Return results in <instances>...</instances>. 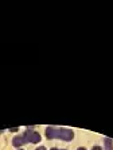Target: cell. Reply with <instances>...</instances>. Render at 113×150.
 <instances>
[{
    "label": "cell",
    "mask_w": 113,
    "mask_h": 150,
    "mask_svg": "<svg viewBox=\"0 0 113 150\" xmlns=\"http://www.w3.org/2000/svg\"><path fill=\"white\" fill-rule=\"evenodd\" d=\"M46 135H47L48 139H54V138H58V139H63V141H70L73 139V134L72 130L69 129H59V127H47L46 130Z\"/></svg>",
    "instance_id": "1"
},
{
    "label": "cell",
    "mask_w": 113,
    "mask_h": 150,
    "mask_svg": "<svg viewBox=\"0 0 113 150\" xmlns=\"http://www.w3.org/2000/svg\"><path fill=\"white\" fill-rule=\"evenodd\" d=\"M23 138L24 141H26V143L27 142H31V143H38L41 142V135L36 133V131H32V130H27L26 133L23 134Z\"/></svg>",
    "instance_id": "2"
},
{
    "label": "cell",
    "mask_w": 113,
    "mask_h": 150,
    "mask_svg": "<svg viewBox=\"0 0 113 150\" xmlns=\"http://www.w3.org/2000/svg\"><path fill=\"white\" fill-rule=\"evenodd\" d=\"M26 143V141H24L23 135L22 137H15L14 139H12V145H14L15 147H20L22 145H24Z\"/></svg>",
    "instance_id": "3"
},
{
    "label": "cell",
    "mask_w": 113,
    "mask_h": 150,
    "mask_svg": "<svg viewBox=\"0 0 113 150\" xmlns=\"http://www.w3.org/2000/svg\"><path fill=\"white\" fill-rule=\"evenodd\" d=\"M105 150H113V142L110 138H105Z\"/></svg>",
    "instance_id": "4"
},
{
    "label": "cell",
    "mask_w": 113,
    "mask_h": 150,
    "mask_svg": "<svg viewBox=\"0 0 113 150\" xmlns=\"http://www.w3.org/2000/svg\"><path fill=\"white\" fill-rule=\"evenodd\" d=\"M35 150H46V147L45 146H39V147H36Z\"/></svg>",
    "instance_id": "5"
},
{
    "label": "cell",
    "mask_w": 113,
    "mask_h": 150,
    "mask_svg": "<svg viewBox=\"0 0 113 150\" xmlns=\"http://www.w3.org/2000/svg\"><path fill=\"white\" fill-rule=\"evenodd\" d=\"M93 150H102V149H101L100 146H94V147H93Z\"/></svg>",
    "instance_id": "6"
},
{
    "label": "cell",
    "mask_w": 113,
    "mask_h": 150,
    "mask_svg": "<svg viewBox=\"0 0 113 150\" xmlns=\"http://www.w3.org/2000/svg\"><path fill=\"white\" fill-rule=\"evenodd\" d=\"M77 150H86V149H85V147H78Z\"/></svg>",
    "instance_id": "7"
},
{
    "label": "cell",
    "mask_w": 113,
    "mask_h": 150,
    "mask_svg": "<svg viewBox=\"0 0 113 150\" xmlns=\"http://www.w3.org/2000/svg\"><path fill=\"white\" fill-rule=\"evenodd\" d=\"M51 150H59V149H51Z\"/></svg>",
    "instance_id": "8"
},
{
    "label": "cell",
    "mask_w": 113,
    "mask_h": 150,
    "mask_svg": "<svg viewBox=\"0 0 113 150\" xmlns=\"http://www.w3.org/2000/svg\"><path fill=\"white\" fill-rule=\"evenodd\" d=\"M19 150H24V149H19Z\"/></svg>",
    "instance_id": "9"
}]
</instances>
